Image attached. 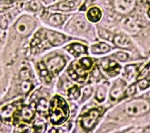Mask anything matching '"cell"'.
<instances>
[{
	"mask_svg": "<svg viewBox=\"0 0 150 133\" xmlns=\"http://www.w3.org/2000/svg\"><path fill=\"white\" fill-rule=\"evenodd\" d=\"M69 115L68 105L62 97L56 96L52 99L50 105V121L53 125H61Z\"/></svg>",
	"mask_w": 150,
	"mask_h": 133,
	"instance_id": "obj_1",
	"label": "cell"
},
{
	"mask_svg": "<svg viewBox=\"0 0 150 133\" xmlns=\"http://www.w3.org/2000/svg\"><path fill=\"white\" fill-rule=\"evenodd\" d=\"M150 110V104L145 99L132 100L125 105V112L130 116H141Z\"/></svg>",
	"mask_w": 150,
	"mask_h": 133,
	"instance_id": "obj_2",
	"label": "cell"
},
{
	"mask_svg": "<svg viewBox=\"0 0 150 133\" xmlns=\"http://www.w3.org/2000/svg\"><path fill=\"white\" fill-rule=\"evenodd\" d=\"M100 115V109H94L90 110L89 112L83 115L82 119V125L86 130H90L94 127L96 125L98 118Z\"/></svg>",
	"mask_w": 150,
	"mask_h": 133,
	"instance_id": "obj_3",
	"label": "cell"
},
{
	"mask_svg": "<svg viewBox=\"0 0 150 133\" xmlns=\"http://www.w3.org/2000/svg\"><path fill=\"white\" fill-rule=\"evenodd\" d=\"M136 4V0H115L114 2L115 9L120 14H128L131 12Z\"/></svg>",
	"mask_w": 150,
	"mask_h": 133,
	"instance_id": "obj_4",
	"label": "cell"
},
{
	"mask_svg": "<svg viewBox=\"0 0 150 133\" xmlns=\"http://www.w3.org/2000/svg\"><path fill=\"white\" fill-rule=\"evenodd\" d=\"M65 65H66V61L62 56H59V55L51 58L50 59L48 60L46 63L48 71L53 75L59 73L65 66Z\"/></svg>",
	"mask_w": 150,
	"mask_h": 133,
	"instance_id": "obj_5",
	"label": "cell"
},
{
	"mask_svg": "<svg viewBox=\"0 0 150 133\" xmlns=\"http://www.w3.org/2000/svg\"><path fill=\"white\" fill-rule=\"evenodd\" d=\"M125 83L121 79L116 81L110 92V99L112 102H116L124 97V87Z\"/></svg>",
	"mask_w": 150,
	"mask_h": 133,
	"instance_id": "obj_6",
	"label": "cell"
},
{
	"mask_svg": "<svg viewBox=\"0 0 150 133\" xmlns=\"http://www.w3.org/2000/svg\"><path fill=\"white\" fill-rule=\"evenodd\" d=\"M45 35L47 37V39H49V41L50 42V43L53 45H61L67 40V38L65 35H62L60 33L53 32V31H47L45 33Z\"/></svg>",
	"mask_w": 150,
	"mask_h": 133,
	"instance_id": "obj_7",
	"label": "cell"
},
{
	"mask_svg": "<svg viewBox=\"0 0 150 133\" xmlns=\"http://www.w3.org/2000/svg\"><path fill=\"white\" fill-rule=\"evenodd\" d=\"M32 18L29 17L24 16L21 18L16 24V30L19 34H25L29 30V25H31Z\"/></svg>",
	"mask_w": 150,
	"mask_h": 133,
	"instance_id": "obj_8",
	"label": "cell"
},
{
	"mask_svg": "<svg viewBox=\"0 0 150 133\" xmlns=\"http://www.w3.org/2000/svg\"><path fill=\"white\" fill-rule=\"evenodd\" d=\"M113 42L116 46L122 48V49H129L132 46V43L129 39L126 36L122 35H115V38L113 39Z\"/></svg>",
	"mask_w": 150,
	"mask_h": 133,
	"instance_id": "obj_9",
	"label": "cell"
},
{
	"mask_svg": "<svg viewBox=\"0 0 150 133\" xmlns=\"http://www.w3.org/2000/svg\"><path fill=\"white\" fill-rule=\"evenodd\" d=\"M102 66L107 72L111 74V76H115V74H117L120 71V66L115 63V62L107 60L105 62H103Z\"/></svg>",
	"mask_w": 150,
	"mask_h": 133,
	"instance_id": "obj_10",
	"label": "cell"
},
{
	"mask_svg": "<svg viewBox=\"0 0 150 133\" xmlns=\"http://www.w3.org/2000/svg\"><path fill=\"white\" fill-rule=\"evenodd\" d=\"M35 114V105L32 104L30 105L24 106L21 110V117L23 120L29 122L33 119Z\"/></svg>",
	"mask_w": 150,
	"mask_h": 133,
	"instance_id": "obj_11",
	"label": "cell"
},
{
	"mask_svg": "<svg viewBox=\"0 0 150 133\" xmlns=\"http://www.w3.org/2000/svg\"><path fill=\"white\" fill-rule=\"evenodd\" d=\"M78 5V0H72V1H62L59 2L54 9H58L60 11H69L74 8Z\"/></svg>",
	"mask_w": 150,
	"mask_h": 133,
	"instance_id": "obj_12",
	"label": "cell"
},
{
	"mask_svg": "<svg viewBox=\"0 0 150 133\" xmlns=\"http://www.w3.org/2000/svg\"><path fill=\"white\" fill-rule=\"evenodd\" d=\"M102 18V11L98 7H93L89 8L87 12V18L92 23H97Z\"/></svg>",
	"mask_w": 150,
	"mask_h": 133,
	"instance_id": "obj_13",
	"label": "cell"
},
{
	"mask_svg": "<svg viewBox=\"0 0 150 133\" xmlns=\"http://www.w3.org/2000/svg\"><path fill=\"white\" fill-rule=\"evenodd\" d=\"M66 49H69L68 51L70 53H72V55H74L76 57H78L79 55H81V54L86 53L87 49L85 45L79 44V43L72 44V45L67 46Z\"/></svg>",
	"mask_w": 150,
	"mask_h": 133,
	"instance_id": "obj_14",
	"label": "cell"
},
{
	"mask_svg": "<svg viewBox=\"0 0 150 133\" xmlns=\"http://www.w3.org/2000/svg\"><path fill=\"white\" fill-rule=\"evenodd\" d=\"M73 23L76 29L80 31H86L88 29V24L86 22L84 17L78 16L73 19Z\"/></svg>",
	"mask_w": 150,
	"mask_h": 133,
	"instance_id": "obj_15",
	"label": "cell"
},
{
	"mask_svg": "<svg viewBox=\"0 0 150 133\" xmlns=\"http://www.w3.org/2000/svg\"><path fill=\"white\" fill-rule=\"evenodd\" d=\"M92 52L93 54H104L106 53L110 50V46L109 45H107L105 43H99L96 45H94L91 48Z\"/></svg>",
	"mask_w": 150,
	"mask_h": 133,
	"instance_id": "obj_16",
	"label": "cell"
},
{
	"mask_svg": "<svg viewBox=\"0 0 150 133\" xmlns=\"http://www.w3.org/2000/svg\"><path fill=\"white\" fill-rule=\"evenodd\" d=\"M66 16L62 14H52L51 15V16L50 17L49 22L51 25H55V26H58L64 23V21L66 20Z\"/></svg>",
	"mask_w": 150,
	"mask_h": 133,
	"instance_id": "obj_17",
	"label": "cell"
},
{
	"mask_svg": "<svg viewBox=\"0 0 150 133\" xmlns=\"http://www.w3.org/2000/svg\"><path fill=\"white\" fill-rule=\"evenodd\" d=\"M79 95H80V92H79V88L78 86H72V88L69 89L68 96L71 99H77L79 96Z\"/></svg>",
	"mask_w": 150,
	"mask_h": 133,
	"instance_id": "obj_18",
	"label": "cell"
},
{
	"mask_svg": "<svg viewBox=\"0 0 150 133\" xmlns=\"http://www.w3.org/2000/svg\"><path fill=\"white\" fill-rule=\"evenodd\" d=\"M136 72V66L135 65H130V66H127L125 68V73L126 78L130 79L135 76V74Z\"/></svg>",
	"mask_w": 150,
	"mask_h": 133,
	"instance_id": "obj_19",
	"label": "cell"
},
{
	"mask_svg": "<svg viewBox=\"0 0 150 133\" xmlns=\"http://www.w3.org/2000/svg\"><path fill=\"white\" fill-rule=\"evenodd\" d=\"M105 93H106V90L103 86H101L98 88V90L96 92V98L99 102H103L104 101L105 98Z\"/></svg>",
	"mask_w": 150,
	"mask_h": 133,
	"instance_id": "obj_20",
	"label": "cell"
},
{
	"mask_svg": "<svg viewBox=\"0 0 150 133\" xmlns=\"http://www.w3.org/2000/svg\"><path fill=\"white\" fill-rule=\"evenodd\" d=\"M9 22V16L8 15H2L0 16V29H6Z\"/></svg>",
	"mask_w": 150,
	"mask_h": 133,
	"instance_id": "obj_21",
	"label": "cell"
},
{
	"mask_svg": "<svg viewBox=\"0 0 150 133\" xmlns=\"http://www.w3.org/2000/svg\"><path fill=\"white\" fill-rule=\"evenodd\" d=\"M79 62H80L81 67L83 68L84 69H89L93 65V62L88 58H83L79 61Z\"/></svg>",
	"mask_w": 150,
	"mask_h": 133,
	"instance_id": "obj_22",
	"label": "cell"
},
{
	"mask_svg": "<svg viewBox=\"0 0 150 133\" xmlns=\"http://www.w3.org/2000/svg\"><path fill=\"white\" fill-rule=\"evenodd\" d=\"M138 86L139 87L140 89L145 90L150 86V79H140L138 82Z\"/></svg>",
	"mask_w": 150,
	"mask_h": 133,
	"instance_id": "obj_23",
	"label": "cell"
},
{
	"mask_svg": "<svg viewBox=\"0 0 150 133\" xmlns=\"http://www.w3.org/2000/svg\"><path fill=\"white\" fill-rule=\"evenodd\" d=\"M47 103H46V100H45V98H41L39 101V103H38V111H39L40 112H44L47 109Z\"/></svg>",
	"mask_w": 150,
	"mask_h": 133,
	"instance_id": "obj_24",
	"label": "cell"
},
{
	"mask_svg": "<svg viewBox=\"0 0 150 133\" xmlns=\"http://www.w3.org/2000/svg\"><path fill=\"white\" fill-rule=\"evenodd\" d=\"M32 87V83L28 80H25V81H23L21 84V91L24 93H26V92H29L30 89H31Z\"/></svg>",
	"mask_w": 150,
	"mask_h": 133,
	"instance_id": "obj_25",
	"label": "cell"
},
{
	"mask_svg": "<svg viewBox=\"0 0 150 133\" xmlns=\"http://www.w3.org/2000/svg\"><path fill=\"white\" fill-rule=\"evenodd\" d=\"M20 78L23 81L29 80L30 79V72L27 68H23L20 71Z\"/></svg>",
	"mask_w": 150,
	"mask_h": 133,
	"instance_id": "obj_26",
	"label": "cell"
},
{
	"mask_svg": "<svg viewBox=\"0 0 150 133\" xmlns=\"http://www.w3.org/2000/svg\"><path fill=\"white\" fill-rule=\"evenodd\" d=\"M136 92V85H132L130 86L129 88L125 90V92H124V97H129L133 96Z\"/></svg>",
	"mask_w": 150,
	"mask_h": 133,
	"instance_id": "obj_27",
	"label": "cell"
},
{
	"mask_svg": "<svg viewBox=\"0 0 150 133\" xmlns=\"http://www.w3.org/2000/svg\"><path fill=\"white\" fill-rule=\"evenodd\" d=\"M15 109V107L13 105H8L6 108H5L3 112H2V115L4 118H8L12 115V113L13 112V111Z\"/></svg>",
	"mask_w": 150,
	"mask_h": 133,
	"instance_id": "obj_28",
	"label": "cell"
},
{
	"mask_svg": "<svg viewBox=\"0 0 150 133\" xmlns=\"http://www.w3.org/2000/svg\"><path fill=\"white\" fill-rule=\"evenodd\" d=\"M99 35H100L101 38H103L104 39H107V40H109V41L112 40V39H111L112 34L106 30L99 31Z\"/></svg>",
	"mask_w": 150,
	"mask_h": 133,
	"instance_id": "obj_29",
	"label": "cell"
},
{
	"mask_svg": "<svg viewBox=\"0 0 150 133\" xmlns=\"http://www.w3.org/2000/svg\"><path fill=\"white\" fill-rule=\"evenodd\" d=\"M29 8L30 9H32L33 11H38L39 10V8H40V5H39V2L37 1H35V0H33V1H31V2H29Z\"/></svg>",
	"mask_w": 150,
	"mask_h": 133,
	"instance_id": "obj_30",
	"label": "cell"
},
{
	"mask_svg": "<svg viewBox=\"0 0 150 133\" xmlns=\"http://www.w3.org/2000/svg\"><path fill=\"white\" fill-rule=\"evenodd\" d=\"M115 55L118 59L120 60V61L122 62H125L128 59V55L127 54L124 53V52H117V53L115 54Z\"/></svg>",
	"mask_w": 150,
	"mask_h": 133,
	"instance_id": "obj_31",
	"label": "cell"
},
{
	"mask_svg": "<svg viewBox=\"0 0 150 133\" xmlns=\"http://www.w3.org/2000/svg\"><path fill=\"white\" fill-rule=\"evenodd\" d=\"M34 128H35V130L41 132V130H43L44 128H45V124H44V122H41L38 120L34 124Z\"/></svg>",
	"mask_w": 150,
	"mask_h": 133,
	"instance_id": "obj_32",
	"label": "cell"
},
{
	"mask_svg": "<svg viewBox=\"0 0 150 133\" xmlns=\"http://www.w3.org/2000/svg\"><path fill=\"white\" fill-rule=\"evenodd\" d=\"M148 73H149V66H147V67L145 68L142 72H141V73L139 74V76H138L137 79L140 80V79H142L144 78H146V76H147V75H148Z\"/></svg>",
	"mask_w": 150,
	"mask_h": 133,
	"instance_id": "obj_33",
	"label": "cell"
},
{
	"mask_svg": "<svg viewBox=\"0 0 150 133\" xmlns=\"http://www.w3.org/2000/svg\"><path fill=\"white\" fill-rule=\"evenodd\" d=\"M92 92H93V88H89V87H88V88H85L84 92H83V98H88V97H89L91 96V94H92Z\"/></svg>",
	"mask_w": 150,
	"mask_h": 133,
	"instance_id": "obj_34",
	"label": "cell"
},
{
	"mask_svg": "<svg viewBox=\"0 0 150 133\" xmlns=\"http://www.w3.org/2000/svg\"><path fill=\"white\" fill-rule=\"evenodd\" d=\"M43 1L45 2V3L50 4V3H53V2H60V1H62V0H43Z\"/></svg>",
	"mask_w": 150,
	"mask_h": 133,
	"instance_id": "obj_35",
	"label": "cell"
},
{
	"mask_svg": "<svg viewBox=\"0 0 150 133\" xmlns=\"http://www.w3.org/2000/svg\"><path fill=\"white\" fill-rule=\"evenodd\" d=\"M149 17H150V9L149 10Z\"/></svg>",
	"mask_w": 150,
	"mask_h": 133,
	"instance_id": "obj_36",
	"label": "cell"
},
{
	"mask_svg": "<svg viewBox=\"0 0 150 133\" xmlns=\"http://www.w3.org/2000/svg\"><path fill=\"white\" fill-rule=\"evenodd\" d=\"M0 123H1V122H0Z\"/></svg>",
	"mask_w": 150,
	"mask_h": 133,
	"instance_id": "obj_37",
	"label": "cell"
}]
</instances>
